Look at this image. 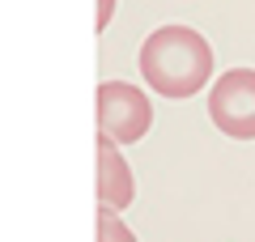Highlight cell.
Returning <instances> with one entry per match:
<instances>
[{"label": "cell", "instance_id": "obj_1", "mask_svg": "<svg viewBox=\"0 0 255 242\" xmlns=\"http://www.w3.org/2000/svg\"><path fill=\"white\" fill-rule=\"evenodd\" d=\"M140 77L166 98H191L213 77V47L191 26H162L140 43Z\"/></svg>", "mask_w": 255, "mask_h": 242}, {"label": "cell", "instance_id": "obj_2", "mask_svg": "<svg viewBox=\"0 0 255 242\" xmlns=\"http://www.w3.org/2000/svg\"><path fill=\"white\" fill-rule=\"evenodd\" d=\"M94 119H98V136H111L115 144H136L145 140L149 123H153V107L136 85L102 81L94 94Z\"/></svg>", "mask_w": 255, "mask_h": 242}, {"label": "cell", "instance_id": "obj_3", "mask_svg": "<svg viewBox=\"0 0 255 242\" xmlns=\"http://www.w3.org/2000/svg\"><path fill=\"white\" fill-rule=\"evenodd\" d=\"M209 119L230 140H255V68H230L213 81Z\"/></svg>", "mask_w": 255, "mask_h": 242}, {"label": "cell", "instance_id": "obj_4", "mask_svg": "<svg viewBox=\"0 0 255 242\" xmlns=\"http://www.w3.org/2000/svg\"><path fill=\"white\" fill-rule=\"evenodd\" d=\"M98 153V179H94V191H98V208H111V213H124L132 200H136V179L128 170L124 153L111 136H98L94 144Z\"/></svg>", "mask_w": 255, "mask_h": 242}, {"label": "cell", "instance_id": "obj_5", "mask_svg": "<svg viewBox=\"0 0 255 242\" xmlns=\"http://www.w3.org/2000/svg\"><path fill=\"white\" fill-rule=\"evenodd\" d=\"M98 242H136V234L119 221V213L98 208Z\"/></svg>", "mask_w": 255, "mask_h": 242}, {"label": "cell", "instance_id": "obj_6", "mask_svg": "<svg viewBox=\"0 0 255 242\" xmlns=\"http://www.w3.org/2000/svg\"><path fill=\"white\" fill-rule=\"evenodd\" d=\"M111 17H115V0H98V17H94V30H107L111 26Z\"/></svg>", "mask_w": 255, "mask_h": 242}]
</instances>
